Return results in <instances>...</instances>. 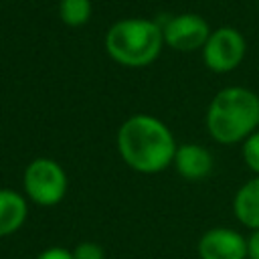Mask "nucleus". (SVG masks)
Wrapping results in <instances>:
<instances>
[{
	"mask_svg": "<svg viewBox=\"0 0 259 259\" xmlns=\"http://www.w3.org/2000/svg\"><path fill=\"white\" fill-rule=\"evenodd\" d=\"M59 18L71 28H81L87 24L93 12L91 0H59Z\"/></svg>",
	"mask_w": 259,
	"mask_h": 259,
	"instance_id": "9b49d317",
	"label": "nucleus"
},
{
	"mask_svg": "<svg viewBox=\"0 0 259 259\" xmlns=\"http://www.w3.org/2000/svg\"><path fill=\"white\" fill-rule=\"evenodd\" d=\"M233 212L241 225L259 231V176L247 180L233 198Z\"/></svg>",
	"mask_w": 259,
	"mask_h": 259,
	"instance_id": "9d476101",
	"label": "nucleus"
},
{
	"mask_svg": "<svg viewBox=\"0 0 259 259\" xmlns=\"http://www.w3.org/2000/svg\"><path fill=\"white\" fill-rule=\"evenodd\" d=\"M247 259H259V231H251L247 237Z\"/></svg>",
	"mask_w": 259,
	"mask_h": 259,
	"instance_id": "2eb2a0df",
	"label": "nucleus"
},
{
	"mask_svg": "<svg viewBox=\"0 0 259 259\" xmlns=\"http://www.w3.org/2000/svg\"><path fill=\"white\" fill-rule=\"evenodd\" d=\"M174 168L186 180H202L212 172V154L200 144H182L174 154Z\"/></svg>",
	"mask_w": 259,
	"mask_h": 259,
	"instance_id": "6e6552de",
	"label": "nucleus"
},
{
	"mask_svg": "<svg viewBox=\"0 0 259 259\" xmlns=\"http://www.w3.org/2000/svg\"><path fill=\"white\" fill-rule=\"evenodd\" d=\"M202 61L212 73H229L241 65L247 53L245 36L233 26H219L204 42Z\"/></svg>",
	"mask_w": 259,
	"mask_h": 259,
	"instance_id": "39448f33",
	"label": "nucleus"
},
{
	"mask_svg": "<svg viewBox=\"0 0 259 259\" xmlns=\"http://www.w3.org/2000/svg\"><path fill=\"white\" fill-rule=\"evenodd\" d=\"M73 259H105V251L95 241H81L73 249Z\"/></svg>",
	"mask_w": 259,
	"mask_h": 259,
	"instance_id": "ddd939ff",
	"label": "nucleus"
},
{
	"mask_svg": "<svg viewBox=\"0 0 259 259\" xmlns=\"http://www.w3.org/2000/svg\"><path fill=\"white\" fill-rule=\"evenodd\" d=\"M210 26L200 14L184 12L170 16L162 24V34H164V45H168L174 51L180 53H190L198 51L204 47V42L210 36Z\"/></svg>",
	"mask_w": 259,
	"mask_h": 259,
	"instance_id": "423d86ee",
	"label": "nucleus"
},
{
	"mask_svg": "<svg viewBox=\"0 0 259 259\" xmlns=\"http://www.w3.org/2000/svg\"><path fill=\"white\" fill-rule=\"evenodd\" d=\"M241 154H243L245 166H247L255 176H259V132H253V134L243 142Z\"/></svg>",
	"mask_w": 259,
	"mask_h": 259,
	"instance_id": "f8f14e48",
	"label": "nucleus"
},
{
	"mask_svg": "<svg viewBox=\"0 0 259 259\" xmlns=\"http://www.w3.org/2000/svg\"><path fill=\"white\" fill-rule=\"evenodd\" d=\"M259 127V95L247 87L221 89L208 103L206 130L223 146L243 144Z\"/></svg>",
	"mask_w": 259,
	"mask_h": 259,
	"instance_id": "f03ea898",
	"label": "nucleus"
},
{
	"mask_svg": "<svg viewBox=\"0 0 259 259\" xmlns=\"http://www.w3.org/2000/svg\"><path fill=\"white\" fill-rule=\"evenodd\" d=\"M200 259H247V239L229 227H214L202 233L196 245Z\"/></svg>",
	"mask_w": 259,
	"mask_h": 259,
	"instance_id": "0eeeda50",
	"label": "nucleus"
},
{
	"mask_svg": "<svg viewBox=\"0 0 259 259\" xmlns=\"http://www.w3.org/2000/svg\"><path fill=\"white\" fill-rule=\"evenodd\" d=\"M34 259H73V251L67 247H47L45 251H40Z\"/></svg>",
	"mask_w": 259,
	"mask_h": 259,
	"instance_id": "4468645a",
	"label": "nucleus"
},
{
	"mask_svg": "<svg viewBox=\"0 0 259 259\" xmlns=\"http://www.w3.org/2000/svg\"><path fill=\"white\" fill-rule=\"evenodd\" d=\"M26 196L10 188H0V239L14 235L26 223Z\"/></svg>",
	"mask_w": 259,
	"mask_h": 259,
	"instance_id": "1a4fd4ad",
	"label": "nucleus"
},
{
	"mask_svg": "<svg viewBox=\"0 0 259 259\" xmlns=\"http://www.w3.org/2000/svg\"><path fill=\"white\" fill-rule=\"evenodd\" d=\"M67 172L53 158H34L22 174V188L26 200L38 206H55L67 194Z\"/></svg>",
	"mask_w": 259,
	"mask_h": 259,
	"instance_id": "20e7f679",
	"label": "nucleus"
},
{
	"mask_svg": "<svg viewBox=\"0 0 259 259\" xmlns=\"http://www.w3.org/2000/svg\"><path fill=\"white\" fill-rule=\"evenodd\" d=\"M164 47L162 26L156 20L130 16L115 20L105 32V51L117 65L146 67L154 63Z\"/></svg>",
	"mask_w": 259,
	"mask_h": 259,
	"instance_id": "7ed1b4c3",
	"label": "nucleus"
},
{
	"mask_svg": "<svg viewBox=\"0 0 259 259\" xmlns=\"http://www.w3.org/2000/svg\"><path fill=\"white\" fill-rule=\"evenodd\" d=\"M119 158L140 174H158L174 162L176 142L170 127L156 115H130L115 136Z\"/></svg>",
	"mask_w": 259,
	"mask_h": 259,
	"instance_id": "f257e3e1",
	"label": "nucleus"
}]
</instances>
